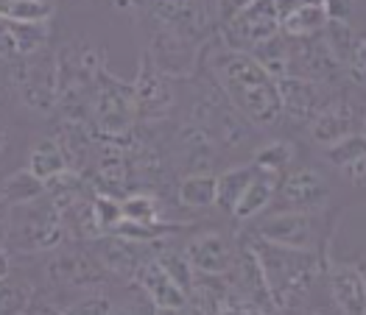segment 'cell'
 Segmentation results:
<instances>
[{
    "label": "cell",
    "mask_w": 366,
    "mask_h": 315,
    "mask_svg": "<svg viewBox=\"0 0 366 315\" xmlns=\"http://www.w3.org/2000/svg\"><path fill=\"white\" fill-rule=\"evenodd\" d=\"M210 76L224 98L252 126H272L280 120L282 103L277 78L266 73L249 51L232 48L221 39L210 51Z\"/></svg>",
    "instance_id": "cell-1"
},
{
    "label": "cell",
    "mask_w": 366,
    "mask_h": 315,
    "mask_svg": "<svg viewBox=\"0 0 366 315\" xmlns=\"http://www.w3.org/2000/svg\"><path fill=\"white\" fill-rule=\"evenodd\" d=\"M241 237L257 257V265H260L266 287L272 293L274 310H280V313L302 310L307 301V293L313 290L316 279L322 277V268H325L322 262L327 259V254L277 246L269 240H260L252 232H246Z\"/></svg>",
    "instance_id": "cell-2"
},
{
    "label": "cell",
    "mask_w": 366,
    "mask_h": 315,
    "mask_svg": "<svg viewBox=\"0 0 366 315\" xmlns=\"http://www.w3.org/2000/svg\"><path fill=\"white\" fill-rule=\"evenodd\" d=\"M134 120H137V112H134L132 84L115 78L101 67L90 98V123L95 137L123 148L126 143H132Z\"/></svg>",
    "instance_id": "cell-3"
},
{
    "label": "cell",
    "mask_w": 366,
    "mask_h": 315,
    "mask_svg": "<svg viewBox=\"0 0 366 315\" xmlns=\"http://www.w3.org/2000/svg\"><path fill=\"white\" fill-rule=\"evenodd\" d=\"M11 84L26 103L29 112L51 115L59 100V78H56V53L48 48L29 53V56H11Z\"/></svg>",
    "instance_id": "cell-4"
},
{
    "label": "cell",
    "mask_w": 366,
    "mask_h": 315,
    "mask_svg": "<svg viewBox=\"0 0 366 315\" xmlns=\"http://www.w3.org/2000/svg\"><path fill=\"white\" fill-rule=\"evenodd\" d=\"M11 237L20 252H56L64 243L61 212L48 195H39L29 204H14Z\"/></svg>",
    "instance_id": "cell-5"
},
{
    "label": "cell",
    "mask_w": 366,
    "mask_h": 315,
    "mask_svg": "<svg viewBox=\"0 0 366 315\" xmlns=\"http://www.w3.org/2000/svg\"><path fill=\"white\" fill-rule=\"evenodd\" d=\"M190 120L204 128V131L213 137L215 145L224 148V151L241 148L244 143L252 140V131H254V126L224 98V93L218 90V84H215V90H210L207 95L199 98V103H196Z\"/></svg>",
    "instance_id": "cell-6"
},
{
    "label": "cell",
    "mask_w": 366,
    "mask_h": 315,
    "mask_svg": "<svg viewBox=\"0 0 366 315\" xmlns=\"http://www.w3.org/2000/svg\"><path fill=\"white\" fill-rule=\"evenodd\" d=\"M252 234H257L260 240H269L277 246H288V249H310V252H322V226H319V212H294V210H274V212H263L260 218H254Z\"/></svg>",
    "instance_id": "cell-7"
},
{
    "label": "cell",
    "mask_w": 366,
    "mask_h": 315,
    "mask_svg": "<svg viewBox=\"0 0 366 315\" xmlns=\"http://www.w3.org/2000/svg\"><path fill=\"white\" fill-rule=\"evenodd\" d=\"M333 198L330 182L316 167H288L280 176V185L274 187L277 210H294V212H327Z\"/></svg>",
    "instance_id": "cell-8"
},
{
    "label": "cell",
    "mask_w": 366,
    "mask_h": 315,
    "mask_svg": "<svg viewBox=\"0 0 366 315\" xmlns=\"http://www.w3.org/2000/svg\"><path fill=\"white\" fill-rule=\"evenodd\" d=\"M221 29H224L221 39L227 45L249 51L254 42L280 31V9H277L274 0H252L232 20H227Z\"/></svg>",
    "instance_id": "cell-9"
},
{
    "label": "cell",
    "mask_w": 366,
    "mask_h": 315,
    "mask_svg": "<svg viewBox=\"0 0 366 315\" xmlns=\"http://www.w3.org/2000/svg\"><path fill=\"white\" fill-rule=\"evenodd\" d=\"M288 76H300L307 81H319V84L333 87V81L341 76V62L330 53L322 33L288 39Z\"/></svg>",
    "instance_id": "cell-10"
},
{
    "label": "cell",
    "mask_w": 366,
    "mask_h": 315,
    "mask_svg": "<svg viewBox=\"0 0 366 315\" xmlns=\"http://www.w3.org/2000/svg\"><path fill=\"white\" fill-rule=\"evenodd\" d=\"M132 95H134V112L143 120L165 118L174 109V100H177L174 87L168 81V73H162L149 53L143 56L137 78L132 81Z\"/></svg>",
    "instance_id": "cell-11"
},
{
    "label": "cell",
    "mask_w": 366,
    "mask_h": 315,
    "mask_svg": "<svg viewBox=\"0 0 366 315\" xmlns=\"http://www.w3.org/2000/svg\"><path fill=\"white\" fill-rule=\"evenodd\" d=\"M48 279L59 287H76V290H92L104 282L107 268L98 262V257L84 249H67L51 257L45 265Z\"/></svg>",
    "instance_id": "cell-12"
},
{
    "label": "cell",
    "mask_w": 366,
    "mask_h": 315,
    "mask_svg": "<svg viewBox=\"0 0 366 315\" xmlns=\"http://www.w3.org/2000/svg\"><path fill=\"white\" fill-rule=\"evenodd\" d=\"M92 243H95L92 254L98 257V262L109 274H118L123 279H134L143 259L154 254V243H134V240L118 237L112 232H104V234L92 237Z\"/></svg>",
    "instance_id": "cell-13"
},
{
    "label": "cell",
    "mask_w": 366,
    "mask_h": 315,
    "mask_svg": "<svg viewBox=\"0 0 366 315\" xmlns=\"http://www.w3.org/2000/svg\"><path fill=\"white\" fill-rule=\"evenodd\" d=\"M277 87H280L282 112L297 123H310L316 118V112L333 98L327 90L330 84L307 81L300 76H282V78H277Z\"/></svg>",
    "instance_id": "cell-14"
},
{
    "label": "cell",
    "mask_w": 366,
    "mask_h": 315,
    "mask_svg": "<svg viewBox=\"0 0 366 315\" xmlns=\"http://www.w3.org/2000/svg\"><path fill=\"white\" fill-rule=\"evenodd\" d=\"M134 282L140 284V290L146 293V299H149L154 310H159V313H187L190 310L187 293L159 268L154 254L143 259V265L134 274Z\"/></svg>",
    "instance_id": "cell-15"
},
{
    "label": "cell",
    "mask_w": 366,
    "mask_h": 315,
    "mask_svg": "<svg viewBox=\"0 0 366 315\" xmlns=\"http://www.w3.org/2000/svg\"><path fill=\"white\" fill-rule=\"evenodd\" d=\"M327 287L338 313H366V279L355 262H330L327 265Z\"/></svg>",
    "instance_id": "cell-16"
},
{
    "label": "cell",
    "mask_w": 366,
    "mask_h": 315,
    "mask_svg": "<svg viewBox=\"0 0 366 315\" xmlns=\"http://www.w3.org/2000/svg\"><path fill=\"white\" fill-rule=\"evenodd\" d=\"M307 131H310V140L325 148V145L341 140L344 134L358 131V112H355V106H352L347 98H336V95H333V98L316 112V118L307 123Z\"/></svg>",
    "instance_id": "cell-17"
},
{
    "label": "cell",
    "mask_w": 366,
    "mask_h": 315,
    "mask_svg": "<svg viewBox=\"0 0 366 315\" xmlns=\"http://www.w3.org/2000/svg\"><path fill=\"white\" fill-rule=\"evenodd\" d=\"M218 145L213 143V137L199 126V123H182L174 140V157L179 162L182 173H199V170H213V162Z\"/></svg>",
    "instance_id": "cell-18"
},
{
    "label": "cell",
    "mask_w": 366,
    "mask_h": 315,
    "mask_svg": "<svg viewBox=\"0 0 366 315\" xmlns=\"http://www.w3.org/2000/svg\"><path fill=\"white\" fill-rule=\"evenodd\" d=\"M184 257L196 274H229L235 246L218 232H204L184 246Z\"/></svg>",
    "instance_id": "cell-19"
},
{
    "label": "cell",
    "mask_w": 366,
    "mask_h": 315,
    "mask_svg": "<svg viewBox=\"0 0 366 315\" xmlns=\"http://www.w3.org/2000/svg\"><path fill=\"white\" fill-rule=\"evenodd\" d=\"M274 187H277L274 176H269V173H263V170L254 167L252 182L246 185V190L241 192V198L235 201V207H232V212H229L232 221L252 223L254 218H260V215L272 207V201H274Z\"/></svg>",
    "instance_id": "cell-20"
},
{
    "label": "cell",
    "mask_w": 366,
    "mask_h": 315,
    "mask_svg": "<svg viewBox=\"0 0 366 315\" xmlns=\"http://www.w3.org/2000/svg\"><path fill=\"white\" fill-rule=\"evenodd\" d=\"M327 9L322 0H305L294 9H288L280 17V31L288 39H302V36H319L327 26Z\"/></svg>",
    "instance_id": "cell-21"
},
{
    "label": "cell",
    "mask_w": 366,
    "mask_h": 315,
    "mask_svg": "<svg viewBox=\"0 0 366 315\" xmlns=\"http://www.w3.org/2000/svg\"><path fill=\"white\" fill-rule=\"evenodd\" d=\"M67 167H70V162H67V154H64V148H61V143L56 137L36 140L34 148L29 151V170L42 185L61 176Z\"/></svg>",
    "instance_id": "cell-22"
},
{
    "label": "cell",
    "mask_w": 366,
    "mask_h": 315,
    "mask_svg": "<svg viewBox=\"0 0 366 315\" xmlns=\"http://www.w3.org/2000/svg\"><path fill=\"white\" fill-rule=\"evenodd\" d=\"M95 176H98V185L104 187V192H109V195L129 190V185L134 182V179H132L129 157H126V151L118 148V145L107 148V151L98 157V162H95Z\"/></svg>",
    "instance_id": "cell-23"
},
{
    "label": "cell",
    "mask_w": 366,
    "mask_h": 315,
    "mask_svg": "<svg viewBox=\"0 0 366 315\" xmlns=\"http://www.w3.org/2000/svg\"><path fill=\"white\" fill-rule=\"evenodd\" d=\"M177 198L187 210H207L215 207V173L213 170H199V173H184Z\"/></svg>",
    "instance_id": "cell-24"
},
{
    "label": "cell",
    "mask_w": 366,
    "mask_h": 315,
    "mask_svg": "<svg viewBox=\"0 0 366 315\" xmlns=\"http://www.w3.org/2000/svg\"><path fill=\"white\" fill-rule=\"evenodd\" d=\"M249 53L257 59V64H260L266 73H272L274 78L288 76V36L282 31L272 33V36H266V39H260V42H254V45L249 48Z\"/></svg>",
    "instance_id": "cell-25"
},
{
    "label": "cell",
    "mask_w": 366,
    "mask_h": 315,
    "mask_svg": "<svg viewBox=\"0 0 366 315\" xmlns=\"http://www.w3.org/2000/svg\"><path fill=\"white\" fill-rule=\"evenodd\" d=\"M254 176V165H235L229 170H224L221 176H215V207H221L227 215L232 212L235 201L241 198V192Z\"/></svg>",
    "instance_id": "cell-26"
},
{
    "label": "cell",
    "mask_w": 366,
    "mask_h": 315,
    "mask_svg": "<svg viewBox=\"0 0 366 315\" xmlns=\"http://www.w3.org/2000/svg\"><path fill=\"white\" fill-rule=\"evenodd\" d=\"M294 159H297V148L288 140H272V143H266V145H260L254 151L252 165L277 179V176H282L294 165Z\"/></svg>",
    "instance_id": "cell-27"
},
{
    "label": "cell",
    "mask_w": 366,
    "mask_h": 315,
    "mask_svg": "<svg viewBox=\"0 0 366 315\" xmlns=\"http://www.w3.org/2000/svg\"><path fill=\"white\" fill-rule=\"evenodd\" d=\"M54 0H0V17L14 23H51Z\"/></svg>",
    "instance_id": "cell-28"
},
{
    "label": "cell",
    "mask_w": 366,
    "mask_h": 315,
    "mask_svg": "<svg viewBox=\"0 0 366 315\" xmlns=\"http://www.w3.org/2000/svg\"><path fill=\"white\" fill-rule=\"evenodd\" d=\"M39 195H45V185L31 173L29 167L11 173L0 185V201L3 204H29V201L39 198Z\"/></svg>",
    "instance_id": "cell-29"
},
{
    "label": "cell",
    "mask_w": 366,
    "mask_h": 315,
    "mask_svg": "<svg viewBox=\"0 0 366 315\" xmlns=\"http://www.w3.org/2000/svg\"><path fill=\"white\" fill-rule=\"evenodd\" d=\"M154 259L159 262V268L174 279V282L182 287L184 293L190 290V284H193V265L187 262V257H184V252H179V249H174V246H165L162 249V240L159 243H154Z\"/></svg>",
    "instance_id": "cell-30"
},
{
    "label": "cell",
    "mask_w": 366,
    "mask_h": 315,
    "mask_svg": "<svg viewBox=\"0 0 366 315\" xmlns=\"http://www.w3.org/2000/svg\"><path fill=\"white\" fill-rule=\"evenodd\" d=\"M6 23H9V31L14 36L17 56H29V53L48 48L51 23H14V20H6Z\"/></svg>",
    "instance_id": "cell-31"
},
{
    "label": "cell",
    "mask_w": 366,
    "mask_h": 315,
    "mask_svg": "<svg viewBox=\"0 0 366 315\" xmlns=\"http://www.w3.org/2000/svg\"><path fill=\"white\" fill-rule=\"evenodd\" d=\"M325 157H327L330 165H336L338 170H341L344 165H350L352 159L366 157L364 131H350V134H344L341 140L330 143V145H325Z\"/></svg>",
    "instance_id": "cell-32"
},
{
    "label": "cell",
    "mask_w": 366,
    "mask_h": 315,
    "mask_svg": "<svg viewBox=\"0 0 366 315\" xmlns=\"http://www.w3.org/2000/svg\"><path fill=\"white\" fill-rule=\"evenodd\" d=\"M341 73H344V78L352 84V87H364L366 81V36L364 33H355V39H352V48L347 51V56H344V62H341Z\"/></svg>",
    "instance_id": "cell-33"
},
{
    "label": "cell",
    "mask_w": 366,
    "mask_h": 315,
    "mask_svg": "<svg viewBox=\"0 0 366 315\" xmlns=\"http://www.w3.org/2000/svg\"><path fill=\"white\" fill-rule=\"evenodd\" d=\"M121 215L129 221L157 223L159 221V204L149 192H134V195H126L121 201Z\"/></svg>",
    "instance_id": "cell-34"
},
{
    "label": "cell",
    "mask_w": 366,
    "mask_h": 315,
    "mask_svg": "<svg viewBox=\"0 0 366 315\" xmlns=\"http://www.w3.org/2000/svg\"><path fill=\"white\" fill-rule=\"evenodd\" d=\"M355 33H358V31H355L350 23H341V20H327V26H325V31H322V39H325V45L330 48V53L336 56L338 62H344L347 51L352 48Z\"/></svg>",
    "instance_id": "cell-35"
},
{
    "label": "cell",
    "mask_w": 366,
    "mask_h": 315,
    "mask_svg": "<svg viewBox=\"0 0 366 315\" xmlns=\"http://www.w3.org/2000/svg\"><path fill=\"white\" fill-rule=\"evenodd\" d=\"M90 210H92L95 223H98V229H101V234L109 232V229L123 218L121 201H118L115 195H109V192H98V195L90 201Z\"/></svg>",
    "instance_id": "cell-36"
},
{
    "label": "cell",
    "mask_w": 366,
    "mask_h": 315,
    "mask_svg": "<svg viewBox=\"0 0 366 315\" xmlns=\"http://www.w3.org/2000/svg\"><path fill=\"white\" fill-rule=\"evenodd\" d=\"M61 313H98V315H107V313H115V304L109 301V296L98 293V290H87L81 299L70 301L61 307Z\"/></svg>",
    "instance_id": "cell-37"
},
{
    "label": "cell",
    "mask_w": 366,
    "mask_h": 315,
    "mask_svg": "<svg viewBox=\"0 0 366 315\" xmlns=\"http://www.w3.org/2000/svg\"><path fill=\"white\" fill-rule=\"evenodd\" d=\"M327 9L330 20H341V23H355L358 11H361V0H322Z\"/></svg>",
    "instance_id": "cell-38"
},
{
    "label": "cell",
    "mask_w": 366,
    "mask_h": 315,
    "mask_svg": "<svg viewBox=\"0 0 366 315\" xmlns=\"http://www.w3.org/2000/svg\"><path fill=\"white\" fill-rule=\"evenodd\" d=\"M252 0H215V17H218V23L224 26L227 20H232L244 6H249Z\"/></svg>",
    "instance_id": "cell-39"
},
{
    "label": "cell",
    "mask_w": 366,
    "mask_h": 315,
    "mask_svg": "<svg viewBox=\"0 0 366 315\" xmlns=\"http://www.w3.org/2000/svg\"><path fill=\"white\" fill-rule=\"evenodd\" d=\"M341 173L355 185V187H364V182H366V157L361 159H352L350 165H344L341 167Z\"/></svg>",
    "instance_id": "cell-40"
},
{
    "label": "cell",
    "mask_w": 366,
    "mask_h": 315,
    "mask_svg": "<svg viewBox=\"0 0 366 315\" xmlns=\"http://www.w3.org/2000/svg\"><path fill=\"white\" fill-rule=\"evenodd\" d=\"M11 56H17V45L9 31V23L0 17V59H11Z\"/></svg>",
    "instance_id": "cell-41"
},
{
    "label": "cell",
    "mask_w": 366,
    "mask_h": 315,
    "mask_svg": "<svg viewBox=\"0 0 366 315\" xmlns=\"http://www.w3.org/2000/svg\"><path fill=\"white\" fill-rule=\"evenodd\" d=\"M9 268H11V259H9V252L0 246V279L9 277Z\"/></svg>",
    "instance_id": "cell-42"
},
{
    "label": "cell",
    "mask_w": 366,
    "mask_h": 315,
    "mask_svg": "<svg viewBox=\"0 0 366 315\" xmlns=\"http://www.w3.org/2000/svg\"><path fill=\"white\" fill-rule=\"evenodd\" d=\"M6 143H9V137H6V128L0 126V154L6 151Z\"/></svg>",
    "instance_id": "cell-43"
},
{
    "label": "cell",
    "mask_w": 366,
    "mask_h": 315,
    "mask_svg": "<svg viewBox=\"0 0 366 315\" xmlns=\"http://www.w3.org/2000/svg\"><path fill=\"white\" fill-rule=\"evenodd\" d=\"M0 218H3V201H0ZM3 223V221H0ZM0 237H3V232H0ZM0 246H3V243H0Z\"/></svg>",
    "instance_id": "cell-44"
},
{
    "label": "cell",
    "mask_w": 366,
    "mask_h": 315,
    "mask_svg": "<svg viewBox=\"0 0 366 315\" xmlns=\"http://www.w3.org/2000/svg\"><path fill=\"white\" fill-rule=\"evenodd\" d=\"M0 84H3V76H0Z\"/></svg>",
    "instance_id": "cell-45"
}]
</instances>
